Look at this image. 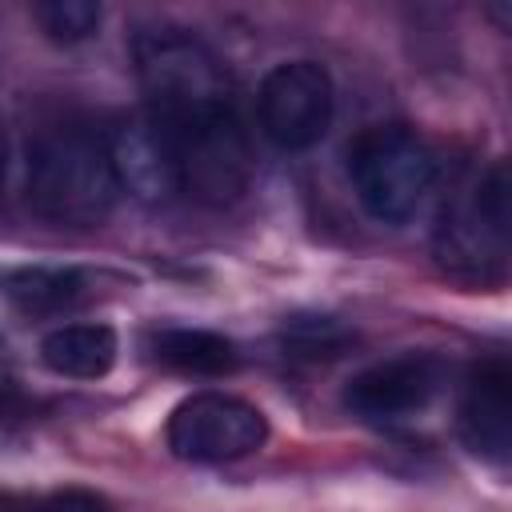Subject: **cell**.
I'll list each match as a JSON object with an SVG mask.
<instances>
[{"label":"cell","mask_w":512,"mask_h":512,"mask_svg":"<svg viewBox=\"0 0 512 512\" xmlns=\"http://www.w3.org/2000/svg\"><path fill=\"white\" fill-rule=\"evenodd\" d=\"M264 136L284 148L300 152L312 148L332 124V80L316 60H288L276 64L256 96Z\"/></svg>","instance_id":"obj_7"},{"label":"cell","mask_w":512,"mask_h":512,"mask_svg":"<svg viewBox=\"0 0 512 512\" xmlns=\"http://www.w3.org/2000/svg\"><path fill=\"white\" fill-rule=\"evenodd\" d=\"M168 448L180 460L224 464L252 456L268 440V420L256 404L228 392H196L180 400L168 416Z\"/></svg>","instance_id":"obj_6"},{"label":"cell","mask_w":512,"mask_h":512,"mask_svg":"<svg viewBox=\"0 0 512 512\" xmlns=\"http://www.w3.org/2000/svg\"><path fill=\"white\" fill-rule=\"evenodd\" d=\"M164 136L176 160V192L208 208H228L248 192L252 148H248V132L236 108L196 120L180 132H164Z\"/></svg>","instance_id":"obj_5"},{"label":"cell","mask_w":512,"mask_h":512,"mask_svg":"<svg viewBox=\"0 0 512 512\" xmlns=\"http://www.w3.org/2000/svg\"><path fill=\"white\" fill-rule=\"evenodd\" d=\"M132 60L144 88V112L164 132H180L196 120L236 108L228 68L204 40L184 28L140 32L132 44Z\"/></svg>","instance_id":"obj_2"},{"label":"cell","mask_w":512,"mask_h":512,"mask_svg":"<svg viewBox=\"0 0 512 512\" xmlns=\"http://www.w3.org/2000/svg\"><path fill=\"white\" fill-rule=\"evenodd\" d=\"M0 192H4V128H0Z\"/></svg>","instance_id":"obj_16"},{"label":"cell","mask_w":512,"mask_h":512,"mask_svg":"<svg viewBox=\"0 0 512 512\" xmlns=\"http://www.w3.org/2000/svg\"><path fill=\"white\" fill-rule=\"evenodd\" d=\"M152 352L160 364L188 372V376H224L240 364L232 340H224L208 328H164V332H156Z\"/></svg>","instance_id":"obj_12"},{"label":"cell","mask_w":512,"mask_h":512,"mask_svg":"<svg viewBox=\"0 0 512 512\" xmlns=\"http://www.w3.org/2000/svg\"><path fill=\"white\" fill-rule=\"evenodd\" d=\"M40 356L56 376L100 380L116 364V332L108 324H60L44 336Z\"/></svg>","instance_id":"obj_11"},{"label":"cell","mask_w":512,"mask_h":512,"mask_svg":"<svg viewBox=\"0 0 512 512\" xmlns=\"http://www.w3.org/2000/svg\"><path fill=\"white\" fill-rule=\"evenodd\" d=\"M120 180L108 140L76 120H52L28 140V204L68 228H92L116 208Z\"/></svg>","instance_id":"obj_1"},{"label":"cell","mask_w":512,"mask_h":512,"mask_svg":"<svg viewBox=\"0 0 512 512\" xmlns=\"http://www.w3.org/2000/svg\"><path fill=\"white\" fill-rule=\"evenodd\" d=\"M108 156H112V172H116L120 188L136 192L140 200H168L176 192L172 144L148 112L124 120L108 136Z\"/></svg>","instance_id":"obj_10"},{"label":"cell","mask_w":512,"mask_h":512,"mask_svg":"<svg viewBox=\"0 0 512 512\" xmlns=\"http://www.w3.org/2000/svg\"><path fill=\"white\" fill-rule=\"evenodd\" d=\"M460 432L468 448L492 464L508 460L512 448V372L500 356L472 368L460 396Z\"/></svg>","instance_id":"obj_9"},{"label":"cell","mask_w":512,"mask_h":512,"mask_svg":"<svg viewBox=\"0 0 512 512\" xmlns=\"http://www.w3.org/2000/svg\"><path fill=\"white\" fill-rule=\"evenodd\" d=\"M12 296H16L24 308H36V312L60 308V304H68V300L76 296V276H72V272H44V268L20 272V276L12 280Z\"/></svg>","instance_id":"obj_14"},{"label":"cell","mask_w":512,"mask_h":512,"mask_svg":"<svg viewBox=\"0 0 512 512\" xmlns=\"http://www.w3.org/2000/svg\"><path fill=\"white\" fill-rule=\"evenodd\" d=\"M508 220V168L496 160L444 200L432 236L440 268L472 284L500 280L508 264Z\"/></svg>","instance_id":"obj_3"},{"label":"cell","mask_w":512,"mask_h":512,"mask_svg":"<svg viewBox=\"0 0 512 512\" xmlns=\"http://www.w3.org/2000/svg\"><path fill=\"white\" fill-rule=\"evenodd\" d=\"M36 512H104V504L88 492H60V496L44 500Z\"/></svg>","instance_id":"obj_15"},{"label":"cell","mask_w":512,"mask_h":512,"mask_svg":"<svg viewBox=\"0 0 512 512\" xmlns=\"http://www.w3.org/2000/svg\"><path fill=\"white\" fill-rule=\"evenodd\" d=\"M444 360L436 352H400L368 364L344 388V408L368 424H396L424 412L444 388Z\"/></svg>","instance_id":"obj_8"},{"label":"cell","mask_w":512,"mask_h":512,"mask_svg":"<svg viewBox=\"0 0 512 512\" xmlns=\"http://www.w3.org/2000/svg\"><path fill=\"white\" fill-rule=\"evenodd\" d=\"M32 16L44 28V36L56 44L88 40L100 28V4H92V0H44L32 8Z\"/></svg>","instance_id":"obj_13"},{"label":"cell","mask_w":512,"mask_h":512,"mask_svg":"<svg viewBox=\"0 0 512 512\" xmlns=\"http://www.w3.org/2000/svg\"><path fill=\"white\" fill-rule=\"evenodd\" d=\"M348 180L380 224H404L436 184L432 148L404 124H372L348 144Z\"/></svg>","instance_id":"obj_4"}]
</instances>
